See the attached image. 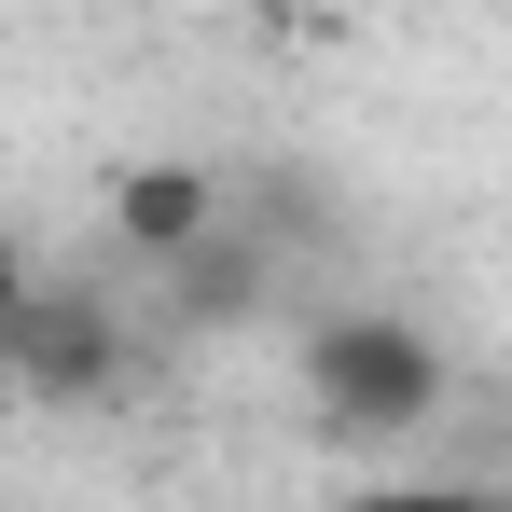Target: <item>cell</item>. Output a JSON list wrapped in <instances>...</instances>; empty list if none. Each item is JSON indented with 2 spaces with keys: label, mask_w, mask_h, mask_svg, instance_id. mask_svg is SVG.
Returning a JSON list of instances; mask_svg holds the SVG:
<instances>
[{
  "label": "cell",
  "mask_w": 512,
  "mask_h": 512,
  "mask_svg": "<svg viewBox=\"0 0 512 512\" xmlns=\"http://www.w3.org/2000/svg\"><path fill=\"white\" fill-rule=\"evenodd\" d=\"M305 374H319L333 429H416L429 402H443V360H429V333L374 319V305H333V319L305 333Z\"/></svg>",
  "instance_id": "cell-1"
},
{
  "label": "cell",
  "mask_w": 512,
  "mask_h": 512,
  "mask_svg": "<svg viewBox=\"0 0 512 512\" xmlns=\"http://www.w3.org/2000/svg\"><path fill=\"white\" fill-rule=\"evenodd\" d=\"M28 277H42V263H28V236H0V319L28 305Z\"/></svg>",
  "instance_id": "cell-2"
}]
</instances>
